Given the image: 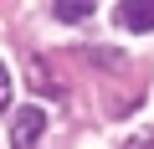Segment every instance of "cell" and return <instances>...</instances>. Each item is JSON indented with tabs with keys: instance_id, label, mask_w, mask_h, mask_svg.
Wrapping results in <instances>:
<instances>
[{
	"instance_id": "obj_1",
	"label": "cell",
	"mask_w": 154,
	"mask_h": 149,
	"mask_svg": "<svg viewBox=\"0 0 154 149\" xmlns=\"http://www.w3.org/2000/svg\"><path fill=\"white\" fill-rule=\"evenodd\" d=\"M118 26L123 31H154V0H123L118 5Z\"/></svg>"
},
{
	"instance_id": "obj_4",
	"label": "cell",
	"mask_w": 154,
	"mask_h": 149,
	"mask_svg": "<svg viewBox=\"0 0 154 149\" xmlns=\"http://www.w3.org/2000/svg\"><path fill=\"white\" fill-rule=\"evenodd\" d=\"M0 108H11V72H5V62H0Z\"/></svg>"
},
{
	"instance_id": "obj_2",
	"label": "cell",
	"mask_w": 154,
	"mask_h": 149,
	"mask_svg": "<svg viewBox=\"0 0 154 149\" xmlns=\"http://www.w3.org/2000/svg\"><path fill=\"white\" fill-rule=\"evenodd\" d=\"M41 129H46V113H41V108H21V113H16V144H21V149H36Z\"/></svg>"
},
{
	"instance_id": "obj_3",
	"label": "cell",
	"mask_w": 154,
	"mask_h": 149,
	"mask_svg": "<svg viewBox=\"0 0 154 149\" xmlns=\"http://www.w3.org/2000/svg\"><path fill=\"white\" fill-rule=\"evenodd\" d=\"M51 11H57V21H88L93 16L88 0H62V5H51Z\"/></svg>"
}]
</instances>
